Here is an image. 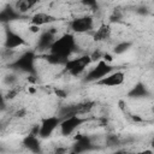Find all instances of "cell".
Listing matches in <instances>:
<instances>
[{"label":"cell","mask_w":154,"mask_h":154,"mask_svg":"<svg viewBox=\"0 0 154 154\" xmlns=\"http://www.w3.org/2000/svg\"><path fill=\"white\" fill-rule=\"evenodd\" d=\"M76 48V38L71 34H65L54 40L51 46L47 60L53 64H65Z\"/></svg>","instance_id":"obj_1"},{"label":"cell","mask_w":154,"mask_h":154,"mask_svg":"<svg viewBox=\"0 0 154 154\" xmlns=\"http://www.w3.org/2000/svg\"><path fill=\"white\" fill-rule=\"evenodd\" d=\"M90 63H91V58L89 55H82L78 58L67 59V61L64 65H65V70L69 73L77 76V75H81Z\"/></svg>","instance_id":"obj_2"},{"label":"cell","mask_w":154,"mask_h":154,"mask_svg":"<svg viewBox=\"0 0 154 154\" xmlns=\"http://www.w3.org/2000/svg\"><path fill=\"white\" fill-rule=\"evenodd\" d=\"M112 71V66L108 64V61L100 59L97 61V64L90 69V71L87 73L85 76V81L88 82H97L99 79H101L102 77H105L107 73H109Z\"/></svg>","instance_id":"obj_3"},{"label":"cell","mask_w":154,"mask_h":154,"mask_svg":"<svg viewBox=\"0 0 154 154\" xmlns=\"http://www.w3.org/2000/svg\"><path fill=\"white\" fill-rule=\"evenodd\" d=\"M35 53L34 52H25L19 55V58L12 64V66L22 72L31 73L35 71Z\"/></svg>","instance_id":"obj_4"},{"label":"cell","mask_w":154,"mask_h":154,"mask_svg":"<svg viewBox=\"0 0 154 154\" xmlns=\"http://www.w3.org/2000/svg\"><path fill=\"white\" fill-rule=\"evenodd\" d=\"M60 120H61V118L59 116H51V117L45 118L38 126L37 136L41 138H46V137L51 136L59 126Z\"/></svg>","instance_id":"obj_5"},{"label":"cell","mask_w":154,"mask_h":154,"mask_svg":"<svg viewBox=\"0 0 154 154\" xmlns=\"http://www.w3.org/2000/svg\"><path fill=\"white\" fill-rule=\"evenodd\" d=\"M83 122H84V119L79 114H71V116L64 117V119H61L60 124H59L60 132L65 136H69L72 132H75L76 129L79 125H82Z\"/></svg>","instance_id":"obj_6"},{"label":"cell","mask_w":154,"mask_h":154,"mask_svg":"<svg viewBox=\"0 0 154 154\" xmlns=\"http://www.w3.org/2000/svg\"><path fill=\"white\" fill-rule=\"evenodd\" d=\"M70 28L73 32H77V34L88 32L94 28V19L88 16L77 17L70 22Z\"/></svg>","instance_id":"obj_7"},{"label":"cell","mask_w":154,"mask_h":154,"mask_svg":"<svg viewBox=\"0 0 154 154\" xmlns=\"http://www.w3.org/2000/svg\"><path fill=\"white\" fill-rule=\"evenodd\" d=\"M124 81H125V75L123 71H114V72L111 71L105 77L99 79L96 84L103 85V87H118V85H122Z\"/></svg>","instance_id":"obj_8"},{"label":"cell","mask_w":154,"mask_h":154,"mask_svg":"<svg viewBox=\"0 0 154 154\" xmlns=\"http://www.w3.org/2000/svg\"><path fill=\"white\" fill-rule=\"evenodd\" d=\"M25 45V40L16 31L7 30L5 35V47L7 49H14Z\"/></svg>","instance_id":"obj_9"},{"label":"cell","mask_w":154,"mask_h":154,"mask_svg":"<svg viewBox=\"0 0 154 154\" xmlns=\"http://www.w3.org/2000/svg\"><path fill=\"white\" fill-rule=\"evenodd\" d=\"M55 20V17H53L52 14H48L46 12H38L36 14H34L31 17V24L32 25H37V26H42L46 24H49Z\"/></svg>","instance_id":"obj_10"},{"label":"cell","mask_w":154,"mask_h":154,"mask_svg":"<svg viewBox=\"0 0 154 154\" xmlns=\"http://www.w3.org/2000/svg\"><path fill=\"white\" fill-rule=\"evenodd\" d=\"M55 37L53 35L52 31H46L43 32L40 37H38V41H37V47L41 49V51H46V49H51V46L52 43L54 42Z\"/></svg>","instance_id":"obj_11"},{"label":"cell","mask_w":154,"mask_h":154,"mask_svg":"<svg viewBox=\"0 0 154 154\" xmlns=\"http://www.w3.org/2000/svg\"><path fill=\"white\" fill-rule=\"evenodd\" d=\"M111 34H112V29L108 24H102L101 26H99L95 32H94V41L96 42H100V41H106L111 37Z\"/></svg>","instance_id":"obj_12"},{"label":"cell","mask_w":154,"mask_h":154,"mask_svg":"<svg viewBox=\"0 0 154 154\" xmlns=\"http://www.w3.org/2000/svg\"><path fill=\"white\" fill-rule=\"evenodd\" d=\"M23 144L31 152L40 150V141H38V136L36 134H30V135L25 136L23 140Z\"/></svg>","instance_id":"obj_13"},{"label":"cell","mask_w":154,"mask_h":154,"mask_svg":"<svg viewBox=\"0 0 154 154\" xmlns=\"http://www.w3.org/2000/svg\"><path fill=\"white\" fill-rule=\"evenodd\" d=\"M19 16V12L13 7H6L0 11V22L1 23H10L14 20Z\"/></svg>","instance_id":"obj_14"},{"label":"cell","mask_w":154,"mask_h":154,"mask_svg":"<svg viewBox=\"0 0 154 154\" xmlns=\"http://www.w3.org/2000/svg\"><path fill=\"white\" fill-rule=\"evenodd\" d=\"M90 146H91V141L88 136H79V137H77V141L73 144V150L77 153L85 152L89 149Z\"/></svg>","instance_id":"obj_15"},{"label":"cell","mask_w":154,"mask_h":154,"mask_svg":"<svg viewBox=\"0 0 154 154\" xmlns=\"http://www.w3.org/2000/svg\"><path fill=\"white\" fill-rule=\"evenodd\" d=\"M38 2V0H18L16 4V10L19 13H24L31 8H34L36 6V4Z\"/></svg>","instance_id":"obj_16"},{"label":"cell","mask_w":154,"mask_h":154,"mask_svg":"<svg viewBox=\"0 0 154 154\" xmlns=\"http://www.w3.org/2000/svg\"><path fill=\"white\" fill-rule=\"evenodd\" d=\"M148 95V90L143 83H137L136 85L132 87V89L129 91V96L131 97H143Z\"/></svg>","instance_id":"obj_17"},{"label":"cell","mask_w":154,"mask_h":154,"mask_svg":"<svg viewBox=\"0 0 154 154\" xmlns=\"http://www.w3.org/2000/svg\"><path fill=\"white\" fill-rule=\"evenodd\" d=\"M131 46V42H128V41H122V42H118L116 46H114V49L113 52L116 54H123L125 53Z\"/></svg>","instance_id":"obj_18"},{"label":"cell","mask_w":154,"mask_h":154,"mask_svg":"<svg viewBox=\"0 0 154 154\" xmlns=\"http://www.w3.org/2000/svg\"><path fill=\"white\" fill-rule=\"evenodd\" d=\"M83 5L88 6V7H96L97 5V1L96 0H81Z\"/></svg>","instance_id":"obj_19"},{"label":"cell","mask_w":154,"mask_h":154,"mask_svg":"<svg viewBox=\"0 0 154 154\" xmlns=\"http://www.w3.org/2000/svg\"><path fill=\"white\" fill-rule=\"evenodd\" d=\"M4 107H5V99L0 95V111L4 109Z\"/></svg>","instance_id":"obj_20"}]
</instances>
